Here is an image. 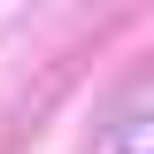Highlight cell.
<instances>
[{
    "instance_id": "6da1fadb",
    "label": "cell",
    "mask_w": 154,
    "mask_h": 154,
    "mask_svg": "<svg viewBox=\"0 0 154 154\" xmlns=\"http://www.w3.org/2000/svg\"><path fill=\"white\" fill-rule=\"evenodd\" d=\"M123 154H154V116H146V123H139L131 139H123Z\"/></svg>"
}]
</instances>
